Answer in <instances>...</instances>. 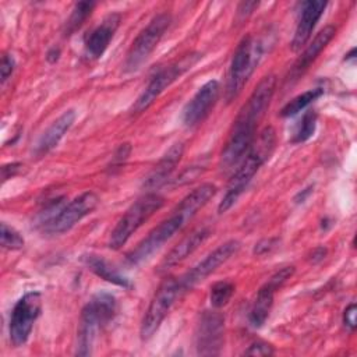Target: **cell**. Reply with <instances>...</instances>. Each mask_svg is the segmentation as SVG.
Masks as SVG:
<instances>
[{"label":"cell","mask_w":357,"mask_h":357,"mask_svg":"<svg viewBox=\"0 0 357 357\" xmlns=\"http://www.w3.org/2000/svg\"><path fill=\"white\" fill-rule=\"evenodd\" d=\"M275 86V75L264 77L258 82L247 102L241 106L220 153L219 165L223 172H229L230 169H233V166H237L252 145L255 139L257 126L272 100Z\"/></svg>","instance_id":"cell-1"},{"label":"cell","mask_w":357,"mask_h":357,"mask_svg":"<svg viewBox=\"0 0 357 357\" xmlns=\"http://www.w3.org/2000/svg\"><path fill=\"white\" fill-rule=\"evenodd\" d=\"M216 194V187L211 183L201 184L187 194L180 204L172 211L170 216L162 220L153 227L142 241L127 255V261L131 265H138L146 261L153 252L160 250L177 231H180L199 209H202L208 201Z\"/></svg>","instance_id":"cell-2"},{"label":"cell","mask_w":357,"mask_h":357,"mask_svg":"<svg viewBox=\"0 0 357 357\" xmlns=\"http://www.w3.org/2000/svg\"><path fill=\"white\" fill-rule=\"evenodd\" d=\"M275 144H276V135L272 127H265L262 132L258 135V138L255 137L252 145L250 146L244 158L240 160L238 167L236 169L234 174L231 176L227 184L226 192L218 206L219 213H225L237 202L240 195L247 188L248 183L252 180L254 174L272 155L275 149Z\"/></svg>","instance_id":"cell-3"},{"label":"cell","mask_w":357,"mask_h":357,"mask_svg":"<svg viewBox=\"0 0 357 357\" xmlns=\"http://www.w3.org/2000/svg\"><path fill=\"white\" fill-rule=\"evenodd\" d=\"M117 312V300L107 291L93 294L84 305L77 331V354L89 356L96 333L103 329Z\"/></svg>","instance_id":"cell-4"},{"label":"cell","mask_w":357,"mask_h":357,"mask_svg":"<svg viewBox=\"0 0 357 357\" xmlns=\"http://www.w3.org/2000/svg\"><path fill=\"white\" fill-rule=\"evenodd\" d=\"M264 54V43L261 39L247 35L241 39L234 50L230 61L227 84H226V99L227 102L234 100L243 91L244 85L255 71Z\"/></svg>","instance_id":"cell-5"},{"label":"cell","mask_w":357,"mask_h":357,"mask_svg":"<svg viewBox=\"0 0 357 357\" xmlns=\"http://www.w3.org/2000/svg\"><path fill=\"white\" fill-rule=\"evenodd\" d=\"M165 204L163 197L156 192H146L123 213L116 226L113 227L109 238V247L112 250L121 248L130 237Z\"/></svg>","instance_id":"cell-6"},{"label":"cell","mask_w":357,"mask_h":357,"mask_svg":"<svg viewBox=\"0 0 357 357\" xmlns=\"http://www.w3.org/2000/svg\"><path fill=\"white\" fill-rule=\"evenodd\" d=\"M201 53H188L160 68L151 78L142 93L138 96V99L132 105L131 112L135 114L145 112L163 93L165 89H167L184 73L191 70L201 60Z\"/></svg>","instance_id":"cell-7"},{"label":"cell","mask_w":357,"mask_h":357,"mask_svg":"<svg viewBox=\"0 0 357 357\" xmlns=\"http://www.w3.org/2000/svg\"><path fill=\"white\" fill-rule=\"evenodd\" d=\"M170 22L172 17L169 13H160L148 22V25L132 40L127 52V57L124 61L126 73L137 71L148 60V57L167 31Z\"/></svg>","instance_id":"cell-8"},{"label":"cell","mask_w":357,"mask_h":357,"mask_svg":"<svg viewBox=\"0 0 357 357\" xmlns=\"http://www.w3.org/2000/svg\"><path fill=\"white\" fill-rule=\"evenodd\" d=\"M181 287L177 278L167 276L156 289L141 322V337L142 340L151 339L159 329L163 319L170 312L177 297L181 294Z\"/></svg>","instance_id":"cell-9"},{"label":"cell","mask_w":357,"mask_h":357,"mask_svg":"<svg viewBox=\"0 0 357 357\" xmlns=\"http://www.w3.org/2000/svg\"><path fill=\"white\" fill-rule=\"evenodd\" d=\"M42 297L38 291L25 293L14 305L10 317L8 333L14 346L20 347L26 343L33 324L40 315Z\"/></svg>","instance_id":"cell-10"},{"label":"cell","mask_w":357,"mask_h":357,"mask_svg":"<svg viewBox=\"0 0 357 357\" xmlns=\"http://www.w3.org/2000/svg\"><path fill=\"white\" fill-rule=\"evenodd\" d=\"M98 204L99 197L93 191H85L70 202L64 204L53 219L43 226V230L50 234H61L68 231L79 220L92 213Z\"/></svg>","instance_id":"cell-11"},{"label":"cell","mask_w":357,"mask_h":357,"mask_svg":"<svg viewBox=\"0 0 357 357\" xmlns=\"http://www.w3.org/2000/svg\"><path fill=\"white\" fill-rule=\"evenodd\" d=\"M225 343V318L218 311H204L195 328V349L199 356H218Z\"/></svg>","instance_id":"cell-12"},{"label":"cell","mask_w":357,"mask_h":357,"mask_svg":"<svg viewBox=\"0 0 357 357\" xmlns=\"http://www.w3.org/2000/svg\"><path fill=\"white\" fill-rule=\"evenodd\" d=\"M240 248V243L237 240H229L219 247H216L212 252H209L201 262H198L191 271L178 278V283L181 291H188L202 280H205L211 273H213L222 264L230 259Z\"/></svg>","instance_id":"cell-13"},{"label":"cell","mask_w":357,"mask_h":357,"mask_svg":"<svg viewBox=\"0 0 357 357\" xmlns=\"http://www.w3.org/2000/svg\"><path fill=\"white\" fill-rule=\"evenodd\" d=\"M293 273H294V266H284L278 272H275L269 278V280L258 290L248 314V321L251 326L261 328L265 324L273 305L275 293L293 276Z\"/></svg>","instance_id":"cell-14"},{"label":"cell","mask_w":357,"mask_h":357,"mask_svg":"<svg viewBox=\"0 0 357 357\" xmlns=\"http://www.w3.org/2000/svg\"><path fill=\"white\" fill-rule=\"evenodd\" d=\"M219 92L220 86L216 79L205 82L184 106L183 123L187 127H194L204 121V119L209 114L211 109L216 103Z\"/></svg>","instance_id":"cell-15"},{"label":"cell","mask_w":357,"mask_h":357,"mask_svg":"<svg viewBox=\"0 0 357 357\" xmlns=\"http://www.w3.org/2000/svg\"><path fill=\"white\" fill-rule=\"evenodd\" d=\"M121 17L117 13H112L103 18V21L91 31V33L85 39V56L91 60L99 59L110 45L119 25Z\"/></svg>","instance_id":"cell-16"},{"label":"cell","mask_w":357,"mask_h":357,"mask_svg":"<svg viewBox=\"0 0 357 357\" xmlns=\"http://www.w3.org/2000/svg\"><path fill=\"white\" fill-rule=\"evenodd\" d=\"M325 7L326 3L321 0H310L303 3L300 20L297 22V28L290 43L293 52H298L308 42L317 22L325 11Z\"/></svg>","instance_id":"cell-17"},{"label":"cell","mask_w":357,"mask_h":357,"mask_svg":"<svg viewBox=\"0 0 357 357\" xmlns=\"http://www.w3.org/2000/svg\"><path fill=\"white\" fill-rule=\"evenodd\" d=\"M211 230L208 227H199L197 230H194L192 233H190L188 236H185L181 241H178L163 258V261L160 262L159 269L160 271H167L173 266H176L177 264H180L181 261H184L187 257H190L201 244L205 243V240L209 237Z\"/></svg>","instance_id":"cell-18"},{"label":"cell","mask_w":357,"mask_h":357,"mask_svg":"<svg viewBox=\"0 0 357 357\" xmlns=\"http://www.w3.org/2000/svg\"><path fill=\"white\" fill-rule=\"evenodd\" d=\"M74 120H75V112L73 109H68L63 114H60L40 135L35 146V153L38 156H42L50 152L53 148H56L61 141V138L64 137V134L74 124Z\"/></svg>","instance_id":"cell-19"},{"label":"cell","mask_w":357,"mask_h":357,"mask_svg":"<svg viewBox=\"0 0 357 357\" xmlns=\"http://www.w3.org/2000/svg\"><path fill=\"white\" fill-rule=\"evenodd\" d=\"M335 33H336V28L333 25H326L315 35V38L307 45V47L304 49L301 56L294 63L291 73H290L293 78H298L315 61V59L319 56V53L333 39Z\"/></svg>","instance_id":"cell-20"},{"label":"cell","mask_w":357,"mask_h":357,"mask_svg":"<svg viewBox=\"0 0 357 357\" xmlns=\"http://www.w3.org/2000/svg\"><path fill=\"white\" fill-rule=\"evenodd\" d=\"M184 152V145L181 142H177L169 148V151L162 156V159L156 163L155 169L151 172V174L146 177L144 187L148 190H155L160 187L170 176V173L174 170L176 165L180 162Z\"/></svg>","instance_id":"cell-21"},{"label":"cell","mask_w":357,"mask_h":357,"mask_svg":"<svg viewBox=\"0 0 357 357\" xmlns=\"http://www.w3.org/2000/svg\"><path fill=\"white\" fill-rule=\"evenodd\" d=\"M84 262L85 265L88 266V269H91L95 275H98L99 278L116 284V286H120V287H124V289H130L131 287V282L123 276L117 269H114L106 259H103L102 257L99 255H93V254H88V255H84Z\"/></svg>","instance_id":"cell-22"},{"label":"cell","mask_w":357,"mask_h":357,"mask_svg":"<svg viewBox=\"0 0 357 357\" xmlns=\"http://www.w3.org/2000/svg\"><path fill=\"white\" fill-rule=\"evenodd\" d=\"M324 95V89L322 88H314V89H308L297 96H294L291 100H289L280 110V116L282 117H291L296 116L297 113H300L301 110H304L307 106H310L314 100H317L319 96Z\"/></svg>","instance_id":"cell-23"},{"label":"cell","mask_w":357,"mask_h":357,"mask_svg":"<svg viewBox=\"0 0 357 357\" xmlns=\"http://www.w3.org/2000/svg\"><path fill=\"white\" fill-rule=\"evenodd\" d=\"M95 1H79L74 6L68 20L66 21V35L74 33L84 22L85 20L92 14V10L95 8Z\"/></svg>","instance_id":"cell-24"},{"label":"cell","mask_w":357,"mask_h":357,"mask_svg":"<svg viewBox=\"0 0 357 357\" xmlns=\"http://www.w3.org/2000/svg\"><path fill=\"white\" fill-rule=\"evenodd\" d=\"M234 293V284L229 280H220L212 284L209 293V301L213 308L225 307Z\"/></svg>","instance_id":"cell-25"},{"label":"cell","mask_w":357,"mask_h":357,"mask_svg":"<svg viewBox=\"0 0 357 357\" xmlns=\"http://www.w3.org/2000/svg\"><path fill=\"white\" fill-rule=\"evenodd\" d=\"M315 126H317V113L314 110H307L301 117L300 124L297 126V130L293 135L291 142L300 144L310 139L315 132Z\"/></svg>","instance_id":"cell-26"},{"label":"cell","mask_w":357,"mask_h":357,"mask_svg":"<svg viewBox=\"0 0 357 357\" xmlns=\"http://www.w3.org/2000/svg\"><path fill=\"white\" fill-rule=\"evenodd\" d=\"M0 238H1V247L6 250H20L24 247L25 240L21 236L18 230H15L13 226H8L6 222L1 223V231H0Z\"/></svg>","instance_id":"cell-27"},{"label":"cell","mask_w":357,"mask_h":357,"mask_svg":"<svg viewBox=\"0 0 357 357\" xmlns=\"http://www.w3.org/2000/svg\"><path fill=\"white\" fill-rule=\"evenodd\" d=\"M275 353L272 344L264 342V340H257L250 344L247 350H244L245 356H272Z\"/></svg>","instance_id":"cell-28"},{"label":"cell","mask_w":357,"mask_h":357,"mask_svg":"<svg viewBox=\"0 0 357 357\" xmlns=\"http://www.w3.org/2000/svg\"><path fill=\"white\" fill-rule=\"evenodd\" d=\"M14 68H15V60H14V57H13L11 54H8V53H4L3 57H1V66H0L1 82H3V84L10 78V75H11L13 71H14Z\"/></svg>","instance_id":"cell-29"},{"label":"cell","mask_w":357,"mask_h":357,"mask_svg":"<svg viewBox=\"0 0 357 357\" xmlns=\"http://www.w3.org/2000/svg\"><path fill=\"white\" fill-rule=\"evenodd\" d=\"M130 152H131V145L128 142L121 144L116 149V152H114V155L112 158V166H120L121 163H124L127 160V158L130 156Z\"/></svg>","instance_id":"cell-30"},{"label":"cell","mask_w":357,"mask_h":357,"mask_svg":"<svg viewBox=\"0 0 357 357\" xmlns=\"http://www.w3.org/2000/svg\"><path fill=\"white\" fill-rule=\"evenodd\" d=\"M356 311H357L356 304L351 303L344 308V312H343V324L350 332L356 329Z\"/></svg>","instance_id":"cell-31"},{"label":"cell","mask_w":357,"mask_h":357,"mask_svg":"<svg viewBox=\"0 0 357 357\" xmlns=\"http://www.w3.org/2000/svg\"><path fill=\"white\" fill-rule=\"evenodd\" d=\"M21 167H22L21 163H8V165H3V167H1V178H3V181L8 180V178L14 177V176H17V174L20 173Z\"/></svg>","instance_id":"cell-32"},{"label":"cell","mask_w":357,"mask_h":357,"mask_svg":"<svg viewBox=\"0 0 357 357\" xmlns=\"http://www.w3.org/2000/svg\"><path fill=\"white\" fill-rule=\"evenodd\" d=\"M275 245H276V240L265 238V240H261L258 244H255L254 252L255 254H265V252H269Z\"/></svg>","instance_id":"cell-33"},{"label":"cell","mask_w":357,"mask_h":357,"mask_svg":"<svg viewBox=\"0 0 357 357\" xmlns=\"http://www.w3.org/2000/svg\"><path fill=\"white\" fill-rule=\"evenodd\" d=\"M255 7H258V3L257 1H252V3H241L240 6H238V15H241L243 18L244 17H247V15H250L252 11H254V8Z\"/></svg>","instance_id":"cell-34"},{"label":"cell","mask_w":357,"mask_h":357,"mask_svg":"<svg viewBox=\"0 0 357 357\" xmlns=\"http://www.w3.org/2000/svg\"><path fill=\"white\" fill-rule=\"evenodd\" d=\"M60 54H61L60 47L53 46V47H50V49L47 50V53H46V60H47L50 64H53V63H56V61L60 59Z\"/></svg>","instance_id":"cell-35"},{"label":"cell","mask_w":357,"mask_h":357,"mask_svg":"<svg viewBox=\"0 0 357 357\" xmlns=\"http://www.w3.org/2000/svg\"><path fill=\"white\" fill-rule=\"evenodd\" d=\"M311 188H312L311 185H310V187H307V188H305L303 192H300V194H298V195H297L294 199H296L297 202H303V201L305 199V197H307V195L311 192Z\"/></svg>","instance_id":"cell-36"},{"label":"cell","mask_w":357,"mask_h":357,"mask_svg":"<svg viewBox=\"0 0 357 357\" xmlns=\"http://www.w3.org/2000/svg\"><path fill=\"white\" fill-rule=\"evenodd\" d=\"M325 250L324 248H317V250H314V252H312V255H314V258L312 259H317V261H319V259H322L324 257H325Z\"/></svg>","instance_id":"cell-37"},{"label":"cell","mask_w":357,"mask_h":357,"mask_svg":"<svg viewBox=\"0 0 357 357\" xmlns=\"http://www.w3.org/2000/svg\"><path fill=\"white\" fill-rule=\"evenodd\" d=\"M354 53H356V49H351V50H350V53H347V54H346V60H349V59H354Z\"/></svg>","instance_id":"cell-38"}]
</instances>
